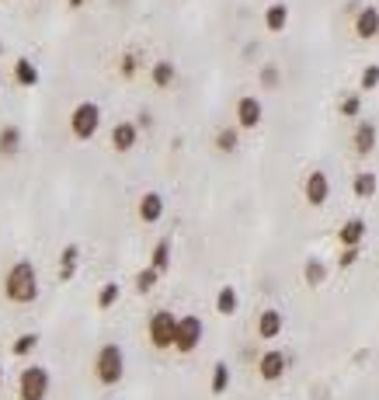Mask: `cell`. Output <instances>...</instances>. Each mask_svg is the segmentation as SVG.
Returning a JSON list of instances; mask_svg holds the SVG:
<instances>
[{
  "instance_id": "1",
  "label": "cell",
  "mask_w": 379,
  "mask_h": 400,
  "mask_svg": "<svg viewBox=\"0 0 379 400\" xmlns=\"http://www.w3.org/2000/svg\"><path fill=\"white\" fill-rule=\"evenodd\" d=\"M4 296L11 303H18V306L39 299V272H35L32 261H15L11 265V272L4 279Z\"/></svg>"
},
{
  "instance_id": "2",
  "label": "cell",
  "mask_w": 379,
  "mask_h": 400,
  "mask_svg": "<svg viewBox=\"0 0 379 400\" xmlns=\"http://www.w3.org/2000/svg\"><path fill=\"white\" fill-rule=\"evenodd\" d=\"M126 376V351L119 345H101L94 355V379L101 386H119Z\"/></svg>"
},
{
  "instance_id": "3",
  "label": "cell",
  "mask_w": 379,
  "mask_h": 400,
  "mask_svg": "<svg viewBox=\"0 0 379 400\" xmlns=\"http://www.w3.org/2000/svg\"><path fill=\"white\" fill-rule=\"evenodd\" d=\"M49 386H53V379H49V369H46V365H28V369H22V376H18V397H22V400H46V397H49Z\"/></svg>"
},
{
  "instance_id": "4",
  "label": "cell",
  "mask_w": 379,
  "mask_h": 400,
  "mask_svg": "<svg viewBox=\"0 0 379 400\" xmlns=\"http://www.w3.org/2000/svg\"><path fill=\"white\" fill-rule=\"evenodd\" d=\"M146 334H150V345L153 348H174V334H178V317L171 310H153L150 313V324H146Z\"/></svg>"
},
{
  "instance_id": "5",
  "label": "cell",
  "mask_w": 379,
  "mask_h": 400,
  "mask_svg": "<svg viewBox=\"0 0 379 400\" xmlns=\"http://www.w3.org/2000/svg\"><path fill=\"white\" fill-rule=\"evenodd\" d=\"M101 129V108L94 101H81L74 112H70V132L77 139H91L94 132Z\"/></svg>"
},
{
  "instance_id": "6",
  "label": "cell",
  "mask_w": 379,
  "mask_h": 400,
  "mask_svg": "<svg viewBox=\"0 0 379 400\" xmlns=\"http://www.w3.org/2000/svg\"><path fill=\"white\" fill-rule=\"evenodd\" d=\"M202 334H205V324H202V317H195V313H185V317H178L174 348H178L181 355H192V351L202 345Z\"/></svg>"
},
{
  "instance_id": "7",
  "label": "cell",
  "mask_w": 379,
  "mask_h": 400,
  "mask_svg": "<svg viewBox=\"0 0 379 400\" xmlns=\"http://www.w3.org/2000/svg\"><path fill=\"white\" fill-rule=\"evenodd\" d=\"M285 369H289V355H285L282 348L261 351V358H258V376H261L264 383H278V379L285 376Z\"/></svg>"
},
{
  "instance_id": "8",
  "label": "cell",
  "mask_w": 379,
  "mask_h": 400,
  "mask_svg": "<svg viewBox=\"0 0 379 400\" xmlns=\"http://www.w3.org/2000/svg\"><path fill=\"white\" fill-rule=\"evenodd\" d=\"M303 198H306L313 209L327 206V198H330V177H327L323 171H310L306 181H303Z\"/></svg>"
},
{
  "instance_id": "9",
  "label": "cell",
  "mask_w": 379,
  "mask_h": 400,
  "mask_svg": "<svg viewBox=\"0 0 379 400\" xmlns=\"http://www.w3.org/2000/svg\"><path fill=\"white\" fill-rule=\"evenodd\" d=\"M261 119H264L261 98L244 94V98L237 101V125H240V129H258V125H261Z\"/></svg>"
},
{
  "instance_id": "10",
  "label": "cell",
  "mask_w": 379,
  "mask_h": 400,
  "mask_svg": "<svg viewBox=\"0 0 379 400\" xmlns=\"http://www.w3.org/2000/svg\"><path fill=\"white\" fill-rule=\"evenodd\" d=\"M376 143H379V129H376V122L362 119V122L355 125V132H351V146H355V153H358V157H369V153L376 150Z\"/></svg>"
},
{
  "instance_id": "11",
  "label": "cell",
  "mask_w": 379,
  "mask_h": 400,
  "mask_svg": "<svg viewBox=\"0 0 379 400\" xmlns=\"http://www.w3.org/2000/svg\"><path fill=\"white\" fill-rule=\"evenodd\" d=\"M365 234H369V223H365L362 216H351V220L341 223V230H337V244H341V247H362Z\"/></svg>"
},
{
  "instance_id": "12",
  "label": "cell",
  "mask_w": 379,
  "mask_h": 400,
  "mask_svg": "<svg viewBox=\"0 0 379 400\" xmlns=\"http://www.w3.org/2000/svg\"><path fill=\"white\" fill-rule=\"evenodd\" d=\"M282 327H285L282 310H275V306L261 310V317H258V338H261V341H275V338L282 334Z\"/></svg>"
},
{
  "instance_id": "13",
  "label": "cell",
  "mask_w": 379,
  "mask_h": 400,
  "mask_svg": "<svg viewBox=\"0 0 379 400\" xmlns=\"http://www.w3.org/2000/svg\"><path fill=\"white\" fill-rule=\"evenodd\" d=\"M355 35L358 39H379V8H358L355 15Z\"/></svg>"
},
{
  "instance_id": "14",
  "label": "cell",
  "mask_w": 379,
  "mask_h": 400,
  "mask_svg": "<svg viewBox=\"0 0 379 400\" xmlns=\"http://www.w3.org/2000/svg\"><path fill=\"white\" fill-rule=\"evenodd\" d=\"M136 139H140V125L136 122H115V129H112V150L129 153L136 146Z\"/></svg>"
},
{
  "instance_id": "15",
  "label": "cell",
  "mask_w": 379,
  "mask_h": 400,
  "mask_svg": "<svg viewBox=\"0 0 379 400\" xmlns=\"http://www.w3.org/2000/svg\"><path fill=\"white\" fill-rule=\"evenodd\" d=\"M160 216H164V195L160 191H146L140 198V220L143 223H160Z\"/></svg>"
},
{
  "instance_id": "16",
  "label": "cell",
  "mask_w": 379,
  "mask_h": 400,
  "mask_svg": "<svg viewBox=\"0 0 379 400\" xmlns=\"http://www.w3.org/2000/svg\"><path fill=\"white\" fill-rule=\"evenodd\" d=\"M264 28L268 32H285L289 28V4H282V0H275V4L264 8Z\"/></svg>"
},
{
  "instance_id": "17",
  "label": "cell",
  "mask_w": 379,
  "mask_h": 400,
  "mask_svg": "<svg viewBox=\"0 0 379 400\" xmlns=\"http://www.w3.org/2000/svg\"><path fill=\"white\" fill-rule=\"evenodd\" d=\"M150 80H153V87H171V84L178 80V67H174L171 60H157V63L150 67Z\"/></svg>"
},
{
  "instance_id": "18",
  "label": "cell",
  "mask_w": 379,
  "mask_h": 400,
  "mask_svg": "<svg viewBox=\"0 0 379 400\" xmlns=\"http://www.w3.org/2000/svg\"><path fill=\"white\" fill-rule=\"evenodd\" d=\"M18 150H22V129L4 125L0 129V157H18Z\"/></svg>"
},
{
  "instance_id": "19",
  "label": "cell",
  "mask_w": 379,
  "mask_h": 400,
  "mask_svg": "<svg viewBox=\"0 0 379 400\" xmlns=\"http://www.w3.org/2000/svg\"><path fill=\"white\" fill-rule=\"evenodd\" d=\"M15 80H18L22 87H35V84H39V67H35L28 56H22V60L15 63Z\"/></svg>"
},
{
  "instance_id": "20",
  "label": "cell",
  "mask_w": 379,
  "mask_h": 400,
  "mask_svg": "<svg viewBox=\"0 0 379 400\" xmlns=\"http://www.w3.org/2000/svg\"><path fill=\"white\" fill-rule=\"evenodd\" d=\"M237 146H240V125H223L216 132V150L219 153H237Z\"/></svg>"
},
{
  "instance_id": "21",
  "label": "cell",
  "mask_w": 379,
  "mask_h": 400,
  "mask_svg": "<svg viewBox=\"0 0 379 400\" xmlns=\"http://www.w3.org/2000/svg\"><path fill=\"white\" fill-rule=\"evenodd\" d=\"M376 188H379V177H376L372 171H358V174H355V181H351V191H355L358 198H372V195H376Z\"/></svg>"
},
{
  "instance_id": "22",
  "label": "cell",
  "mask_w": 379,
  "mask_h": 400,
  "mask_svg": "<svg viewBox=\"0 0 379 400\" xmlns=\"http://www.w3.org/2000/svg\"><path fill=\"white\" fill-rule=\"evenodd\" d=\"M77 258H81V247L77 244H67L63 247V254H60V282H70L74 279V272H77Z\"/></svg>"
},
{
  "instance_id": "23",
  "label": "cell",
  "mask_w": 379,
  "mask_h": 400,
  "mask_svg": "<svg viewBox=\"0 0 379 400\" xmlns=\"http://www.w3.org/2000/svg\"><path fill=\"white\" fill-rule=\"evenodd\" d=\"M303 279H306V286H310V289L323 286V282H327V265H323L320 258H310V261L303 265Z\"/></svg>"
},
{
  "instance_id": "24",
  "label": "cell",
  "mask_w": 379,
  "mask_h": 400,
  "mask_svg": "<svg viewBox=\"0 0 379 400\" xmlns=\"http://www.w3.org/2000/svg\"><path fill=\"white\" fill-rule=\"evenodd\" d=\"M237 306H240L237 289H233V286H223V289H219V296H216V310H219L223 317H233V313H237Z\"/></svg>"
},
{
  "instance_id": "25",
  "label": "cell",
  "mask_w": 379,
  "mask_h": 400,
  "mask_svg": "<svg viewBox=\"0 0 379 400\" xmlns=\"http://www.w3.org/2000/svg\"><path fill=\"white\" fill-rule=\"evenodd\" d=\"M150 265L164 275L167 268H171V237H164V241H157V247H153V254H150Z\"/></svg>"
},
{
  "instance_id": "26",
  "label": "cell",
  "mask_w": 379,
  "mask_h": 400,
  "mask_svg": "<svg viewBox=\"0 0 379 400\" xmlns=\"http://www.w3.org/2000/svg\"><path fill=\"white\" fill-rule=\"evenodd\" d=\"M216 397H223L226 390H230V365L226 362H216L212 365V386H209Z\"/></svg>"
},
{
  "instance_id": "27",
  "label": "cell",
  "mask_w": 379,
  "mask_h": 400,
  "mask_svg": "<svg viewBox=\"0 0 379 400\" xmlns=\"http://www.w3.org/2000/svg\"><path fill=\"white\" fill-rule=\"evenodd\" d=\"M157 282H160V272H157L153 265H146L143 272H136V293H140V296H146Z\"/></svg>"
},
{
  "instance_id": "28",
  "label": "cell",
  "mask_w": 379,
  "mask_h": 400,
  "mask_svg": "<svg viewBox=\"0 0 379 400\" xmlns=\"http://www.w3.org/2000/svg\"><path fill=\"white\" fill-rule=\"evenodd\" d=\"M119 296H122V286L119 282H105L101 293H98V310H112L119 303Z\"/></svg>"
},
{
  "instance_id": "29",
  "label": "cell",
  "mask_w": 379,
  "mask_h": 400,
  "mask_svg": "<svg viewBox=\"0 0 379 400\" xmlns=\"http://www.w3.org/2000/svg\"><path fill=\"white\" fill-rule=\"evenodd\" d=\"M258 80H261V87H264V91H275V87L282 84V70H278L275 63H264V67L258 70Z\"/></svg>"
},
{
  "instance_id": "30",
  "label": "cell",
  "mask_w": 379,
  "mask_h": 400,
  "mask_svg": "<svg viewBox=\"0 0 379 400\" xmlns=\"http://www.w3.org/2000/svg\"><path fill=\"white\" fill-rule=\"evenodd\" d=\"M35 345H39V334H35V331H32V334H18L15 345H11V351H15L18 358H25V355L35 351Z\"/></svg>"
},
{
  "instance_id": "31",
  "label": "cell",
  "mask_w": 379,
  "mask_h": 400,
  "mask_svg": "<svg viewBox=\"0 0 379 400\" xmlns=\"http://www.w3.org/2000/svg\"><path fill=\"white\" fill-rule=\"evenodd\" d=\"M337 112H341L344 119H358V115H362V94H344L341 105H337Z\"/></svg>"
},
{
  "instance_id": "32",
  "label": "cell",
  "mask_w": 379,
  "mask_h": 400,
  "mask_svg": "<svg viewBox=\"0 0 379 400\" xmlns=\"http://www.w3.org/2000/svg\"><path fill=\"white\" fill-rule=\"evenodd\" d=\"M358 87H362V91H376V87H379V67H376V63L362 70V80H358Z\"/></svg>"
},
{
  "instance_id": "33",
  "label": "cell",
  "mask_w": 379,
  "mask_h": 400,
  "mask_svg": "<svg viewBox=\"0 0 379 400\" xmlns=\"http://www.w3.org/2000/svg\"><path fill=\"white\" fill-rule=\"evenodd\" d=\"M119 70H122V77H136V70H140V56H136V53H126L122 63H119Z\"/></svg>"
},
{
  "instance_id": "34",
  "label": "cell",
  "mask_w": 379,
  "mask_h": 400,
  "mask_svg": "<svg viewBox=\"0 0 379 400\" xmlns=\"http://www.w3.org/2000/svg\"><path fill=\"white\" fill-rule=\"evenodd\" d=\"M358 261V247H341V254H337V265L341 268H351Z\"/></svg>"
},
{
  "instance_id": "35",
  "label": "cell",
  "mask_w": 379,
  "mask_h": 400,
  "mask_svg": "<svg viewBox=\"0 0 379 400\" xmlns=\"http://www.w3.org/2000/svg\"><path fill=\"white\" fill-rule=\"evenodd\" d=\"M84 4V0H70V8H81Z\"/></svg>"
},
{
  "instance_id": "36",
  "label": "cell",
  "mask_w": 379,
  "mask_h": 400,
  "mask_svg": "<svg viewBox=\"0 0 379 400\" xmlns=\"http://www.w3.org/2000/svg\"><path fill=\"white\" fill-rule=\"evenodd\" d=\"M0 379H4V365H0Z\"/></svg>"
},
{
  "instance_id": "37",
  "label": "cell",
  "mask_w": 379,
  "mask_h": 400,
  "mask_svg": "<svg viewBox=\"0 0 379 400\" xmlns=\"http://www.w3.org/2000/svg\"><path fill=\"white\" fill-rule=\"evenodd\" d=\"M0 53H4V42H0Z\"/></svg>"
}]
</instances>
